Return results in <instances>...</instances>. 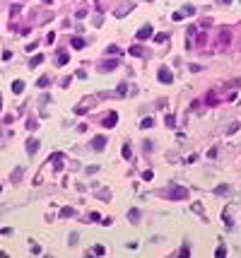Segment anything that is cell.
I'll list each match as a JSON object with an SVG mask.
<instances>
[{
	"mask_svg": "<svg viewBox=\"0 0 241 258\" xmlns=\"http://www.w3.org/2000/svg\"><path fill=\"white\" fill-rule=\"evenodd\" d=\"M72 46H75V48H84V39H80V36H75V39H72Z\"/></svg>",
	"mask_w": 241,
	"mask_h": 258,
	"instance_id": "6",
	"label": "cell"
},
{
	"mask_svg": "<svg viewBox=\"0 0 241 258\" xmlns=\"http://www.w3.org/2000/svg\"><path fill=\"white\" fill-rule=\"evenodd\" d=\"M140 125H142V128H150V125H152V118H145V121H142Z\"/></svg>",
	"mask_w": 241,
	"mask_h": 258,
	"instance_id": "23",
	"label": "cell"
},
{
	"mask_svg": "<svg viewBox=\"0 0 241 258\" xmlns=\"http://www.w3.org/2000/svg\"><path fill=\"white\" fill-rule=\"evenodd\" d=\"M152 176H154V174H152V171H150V169H147V171H145V174H142V179H145V181H150V179H152Z\"/></svg>",
	"mask_w": 241,
	"mask_h": 258,
	"instance_id": "21",
	"label": "cell"
},
{
	"mask_svg": "<svg viewBox=\"0 0 241 258\" xmlns=\"http://www.w3.org/2000/svg\"><path fill=\"white\" fill-rule=\"evenodd\" d=\"M68 63V53H60V56H58V65H65Z\"/></svg>",
	"mask_w": 241,
	"mask_h": 258,
	"instance_id": "11",
	"label": "cell"
},
{
	"mask_svg": "<svg viewBox=\"0 0 241 258\" xmlns=\"http://www.w3.org/2000/svg\"><path fill=\"white\" fill-rule=\"evenodd\" d=\"M41 60H44V56H34V60H31V65H39Z\"/></svg>",
	"mask_w": 241,
	"mask_h": 258,
	"instance_id": "22",
	"label": "cell"
},
{
	"mask_svg": "<svg viewBox=\"0 0 241 258\" xmlns=\"http://www.w3.org/2000/svg\"><path fill=\"white\" fill-rule=\"evenodd\" d=\"M188 195V191L183 188V186H176V188H171V195L169 198H174V200H181V198H186Z\"/></svg>",
	"mask_w": 241,
	"mask_h": 258,
	"instance_id": "1",
	"label": "cell"
},
{
	"mask_svg": "<svg viewBox=\"0 0 241 258\" xmlns=\"http://www.w3.org/2000/svg\"><path fill=\"white\" fill-rule=\"evenodd\" d=\"M205 101H208V104H217V97H215V94H212V92H210V94L205 97Z\"/></svg>",
	"mask_w": 241,
	"mask_h": 258,
	"instance_id": "15",
	"label": "cell"
},
{
	"mask_svg": "<svg viewBox=\"0 0 241 258\" xmlns=\"http://www.w3.org/2000/svg\"><path fill=\"white\" fill-rule=\"evenodd\" d=\"M116 65H118L116 60H111V63H104V65H101V70H114Z\"/></svg>",
	"mask_w": 241,
	"mask_h": 258,
	"instance_id": "10",
	"label": "cell"
},
{
	"mask_svg": "<svg viewBox=\"0 0 241 258\" xmlns=\"http://www.w3.org/2000/svg\"><path fill=\"white\" fill-rule=\"evenodd\" d=\"M150 36H152V27H150V24L142 27V29L138 31V39H150Z\"/></svg>",
	"mask_w": 241,
	"mask_h": 258,
	"instance_id": "4",
	"label": "cell"
},
{
	"mask_svg": "<svg viewBox=\"0 0 241 258\" xmlns=\"http://www.w3.org/2000/svg\"><path fill=\"white\" fill-rule=\"evenodd\" d=\"M138 219H140V212L138 210H130V222H138Z\"/></svg>",
	"mask_w": 241,
	"mask_h": 258,
	"instance_id": "12",
	"label": "cell"
},
{
	"mask_svg": "<svg viewBox=\"0 0 241 258\" xmlns=\"http://www.w3.org/2000/svg\"><path fill=\"white\" fill-rule=\"evenodd\" d=\"M22 89H24V82H15V85H12V92H17V94H20Z\"/></svg>",
	"mask_w": 241,
	"mask_h": 258,
	"instance_id": "8",
	"label": "cell"
},
{
	"mask_svg": "<svg viewBox=\"0 0 241 258\" xmlns=\"http://www.w3.org/2000/svg\"><path fill=\"white\" fill-rule=\"evenodd\" d=\"M130 53H133V56H142V48H138V46H133V48H130Z\"/></svg>",
	"mask_w": 241,
	"mask_h": 258,
	"instance_id": "17",
	"label": "cell"
},
{
	"mask_svg": "<svg viewBox=\"0 0 241 258\" xmlns=\"http://www.w3.org/2000/svg\"><path fill=\"white\" fill-rule=\"evenodd\" d=\"M215 256H217V258H224V256H227V249H224V246H219V249L215 251Z\"/></svg>",
	"mask_w": 241,
	"mask_h": 258,
	"instance_id": "9",
	"label": "cell"
},
{
	"mask_svg": "<svg viewBox=\"0 0 241 258\" xmlns=\"http://www.w3.org/2000/svg\"><path fill=\"white\" fill-rule=\"evenodd\" d=\"M174 80V75H171V70H166V68H159V82H164V85H169Z\"/></svg>",
	"mask_w": 241,
	"mask_h": 258,
	"instance_id": "2",
	"label": "cell"
},
{
	"mask_svg": "<svg viewBox=\"0 0 241 258\" xmlns=\"http://www.w3.org/2000/svg\"><path fill=\"white\" fill-rule=\"evenodd\" d=\"M36 147H39V142L31 140V142H29V152H36Z\"/></svg>",
	"mask_w": 241,
	"mask_h": 258,
	"instance_id": "16",
	"label": "cell"
},
{
	"mask_svg": "<svg viewBox=\"0 0 241 258\" xmlns=\"http://www.w3.org/2000/svg\"><path fill=\"white\" fill-rule=\"evenodd\" d=\"M154 41H157V44H164V41H169V34H157V36H154Z\"/></svg>",
	"mask_w": 241,
	"mask_h": 258,
	"instance_id": "7",
	"label": "cell"
},
{
	"mask_svg": "<svg viewBox=\"0 0 241 258\" xmlns=\"http://www.w3.org/2000/svg\"><path fill=\"white\" fill-rule=\"evenodd\" d=\"M219 39H222V44H229V31H222Z\"/></svg>",
	"mask_w": 241,
	"mask_h": 258,
	"instance_id": "14",
	"label": "cell"
},
{
	"mask_svg": "<svg viewBox=\"0 0 241 258\" xmlns=\"http://www.w3.org/2000/svg\"><path fill=\"white\" fill-rule=\"evenodd\" d=\"M130 155H133V152H130V147L125 145V147H123V157H128V159H130Z\"/></svg>",
	"mask_w": 241,
	"mask_h": 258,
	"instance_id": "18",
	"label": "cell"
},
{
	"mask_svg": "<svg viewBox=\"0 0 241 258\" xmlns=\"http://www.w3.org/2000/svg\"><path fill=\"white\" fill-rule=\"evenodd\" d=\"M104 145H106V138H94L92 140V147H94V150H104Z\"/></svg>",
	"mask_w": 241,
	"mask_h": 258,
	"instance_id": "5",
	"label": "cell"
},
{
	"mask_svg": "<svg viewBox=\"0 0 241 258\" xmlns=\"http://www.w3.org/2000/svg\"><path fill=\"white\" fill-rule=\"evenodd\" d=\"M48 82H51L48 77H41V80H39V87H48Z\"/></svg>",
	"mask_w": 241,
	"mask_h": 258,
	"instance_id": "19",
	"label": "cell"
},
{
	"mask_svg": "<svg viewBox=\"0 0 241 258\" xmlns=\"http://www.w3.org/2000/svg\"><path fill=\"white\" fill-rule=\"evenodd\" d=\"M222 3H229V0H222Z\"/></svg>",
	"mask_w": 241,
	"mask_h": 258,
	"instance_id": "24",
	"label": "cell"
},
{
	"mask_svg": "<svg viewBox=\"0 0 241 258\" xmlns=\"http://www.w3.org/2000/svg\"><path fill=\"white\" fill-rule=\"evenodd\" d=\"M116 118H118V114H114V111H111L108 116H104L101 125H104V128H114V125H116Z\"/></svg>",
	"mask_w": 241,
	"mask_h": 258,
	"instance_id": "3",
	"label": "cell"
},
{
	"mask_svg": "<svg viewBox=\"0 0 241 258\" xmlns=\"http://www.w3.org/2000/svg\"><path fill=\"white\" fill-rule=\"evenodd\" d=\"M72 215H75V210H72V208H63V217H72Z\"/></svg>",
	"mask_w": 241,
	"mask_h": 258,
	"instance_id": "13",
	"label": "cell"
},
{
	"mask_svg": "<svg viewBox=\"0 0 241 258\" xmlns=\"http://www.w3.org/2000/svg\"><path fill=\"white\" fill-rule=\"evenodd\" d=\"M94 256H104V246H94Z\"/></svg>",
	"mask_w": 241,
	"mask_h": 258,
	"instance_id": "20",
	"label": "cell"
}]
</instances>
